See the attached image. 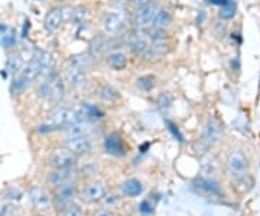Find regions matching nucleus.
Segmentation results:
<instances>
[{
  "label": "nucleus",
  "instance_id": "1",
  "mask_svg": "<svg viewBox=\"0 0 260 216\" xmlns=\"http://www.w3.org/2000/svg\"><path fill=\"white\" fill-rule=\"evenodd\" d=\"M39 78H42L41 67L38 64L37 58L32 57L18 74L13 77V80L10 83V93L13 94V96L23 94L29 87L37 85L38 82H39Z\"/></svg>",
  "mask_w": 260,
  "mask_h": 216
},
{
  "label": "nucleus",
  "instance_id": "2",
  "mask_svg": "<svg viewBox=\"0 0 260 216\" xmlns=\"http://www.w3.org/2000/svg\"><path fill=\"white\" fill-rule=\"evenodd\" d=\"M103 35L107 38H117L126 31V20L117 12H107L102 18Z\"/></svg>",
  "mask_w": 260,
  "mask_h": 216
},
{
  "label": "nucleus",
  "instance_id": "3",
  "mask_svg": "<svg viewBox=\"0 0 260 216\" xmlns=\"http://www.w3.org/2000/svg\"><path fill=\"white\" fill-rule=\"evenodd\" d=\"M225 166L233 177L239 179L249 171V160L242 150H232L227 155Z\"/></svg>",
  "mask_w": 260,
  "mask_h": 216
},
{
  "label": "nucleus",
  "instance_id": "4",
  "mask_svg": "<svg viewBox=\"0 0 260 216\" xmlns=\"http://www.w3.org/2000/svg\"><path fill=\"white\" fill-rule=\"evenodd\" d=\"M158 9V0H156V2H152V3H148V5H143V6H139V8H135L133 18H132L133 25L138 29L150 28L152 20H153V16H155V13H156V10Z\"/></svg>",
  "mask_w": 260,
  "mask_h": 216
},
{
  "label": "nucleus",
  "instance_id": "5",
  "mask_svg": "<svg viewBox=\"0 0 260 216\" xmlns=\"http://www.w3.org/2000/svg\"><path fill=\"white\" fill-rule=\"evenodd\" d=\"M77 195H78V190L74 183H67L64 186L56 187L54 198H52V205L58 210H64L65 207L74 203Z\"/></svg>",
  "mask_w": 260,
  "mask_h": 216
},
{
  "label": "nucleus",
  "instance_id": "6",
  "mask_svg": "<svg viewBox=\"0 0 260 216\" xmlns=\"http://www.w3.org/2000/svg\"><path fill=\"white\" fill-rule=\"evenodd\" d=\"M28 196L34 209L41 212V213L48 212L52 206V198L48 195L47 190L41 186H30L28 188Z\"/></svg>",
  "mask_w": 260,
  "mask_h": 216
},
{
  "label": "nucleus",
  "instance_id": "7",
  "mask_svg": "<svg viewBox=\"0 0 260 216\" xmlns=\"http://www.w3.org/2000/svg\"><path fill=\"white\" fill-rule=\"evenodd\" d=\"M77 163H78V155L73 154L67 148L54 151L49 157V166L54 170L74 169L77 167Z\"/></svg>",
  "mask_w": 260,
  "mask_h": 216
},
{
  "label": "nucleus",
  "instance_id": "8",
  "mask_svg": "<svg viewBox=\"0 0 260 216\" xmlns=\"http://www.w3.org/2000/svg\"><path fill=\"white\" fill-rule=\"evenodd\" d=\"M223 123L220 122L218 119H215V118L208 119V122L205 123L204 131H203V138H201V141H203L205 147H213L215 144H218L223 140Z\"/></svg>",
  "mask_w": 260,
  "mask_h": 216
},
{
  "label": "nucleus",
  "instance_id": "9",
  "mask_svg": "<svg viewBox=\"0 0 260 216\" xmlns=\"http://www.w3.org/2000/svg\"><path fill=\"white\" fill-rule=\"evenodd\" d=\"M93 140L85 133V135H77V137H68L64 142V148L71 151L75 155H84L88 154L93 150Z\"/></svg>",
  "mask_w": 260,
  "mask_h": 216
},
{
  "label": "nucleus",
  "instance_id": "10",
  "mask_svg": "<svg viewBox=\"0 0 260 216\" xmlns=\"http://www.w3.org/2000/svg\"><path fill=\"white\" fill-rule=\"evenodd\" d=\"M62 80H64L67 89H71V90H77L80 87H83L85 80H87V71L80 68V67L73 66V64H68L65 67L64 73H62Z\"/></svg>",
  "mask_w": 260,
  "mask_h": 216
},
{
  "label": "nucleus",
  "instance_id": "11",
  "mask_svg": "<svg viewBox=\"0 0 260 216\" xmlns=\"http://www.w3.org/2000/svg\"><path fill=\"white\" fill-rule=\"evenodd\" d=\"M65 20V10L61 6H52L47 10L45 16H44V29L48 34H55L58 29L62 26Z\"/></svg>",
  "mask_w": 260,
  "mask_h": 216
},
{
  "label": "nucleus",
  "instance_id": "12",
  "mask_svg": "<svg viewBox=\"0 0 260 216\" xmlns=\"http://www.w3.org/2000/svg\"><path fill=\"white\" fill-rule=\"evenodd\" d=\"M103 147H104V152L113 157H123L126 154V142L119 132L109 133L103 141Z\"/></svg>",
  "mask_w": 260,
  "mask_h": 216
},
{
  "label": "nucleus",
  "instance_id": "13",
  "mask_svg": "<svg viewBox=\"0 0 260 216\" xmlns=\"http://www.w3.org/2000/svg\"><path fill=\"white\" fill-rule=\"evenodd\" d=\"M195 192L203 195L205 198H221V188L217 181L208 177H197L192 183Z\"/></svg>",
  "mask_w": 260,
  "mask_h": 216
},
{
  "label": "nucleus",
  "instance_id": "14",
  "mask_svg": "<svg viewBox=\"0 0 260 216\" xmlns=\"http://www.w3.org/2000/svg\"><path fill=\"white\" fill-rule=\"evenodd\" d=\"M104 64L112 71H124L129 66V57L123 51L113 49L104 56Z\"/></svg>",
  "mask_w": 260,
  "mask_h": 216
},
{
  "label": "nucleus",
  "instance_id": "15",
  "mask_svg": "<svg viewBox=\"0 0 260 216\" xmlns=\"http://www.w3.org/2000/svg\"><path fill=\"white\" fill-rule=\"evenodd\" d=\"M77 177V169H65V170H54L48 176V183L52 187H59L67 183H73V180Z\"/></svg>",
  "mask_w": 260,
  "mask_h": 216
},
{
  "label": "nucleus",
  "instance_id": "16",
  "mask_svg": "<svg viewBox=\"0 0 260 216\" xmlns=\"http://www.w3.org/2000/svg\"><path fill=\"white\" fill-rule=\"evenodd\" d=\"M97 96L103 103L114 104L121 100V92L110 83H102L97 89Z\"/></svg>",
  "mask_w": 260,
  "mask_h": 216
},
{
  "label": "nucleus",
  "instance_id": "17",
  "mask_svg": "<svg viewBox=\"0 0 260 216\" xmlns=\"http://www.w3.org/2000/svg\"><path fill=\"white\" fill-rule=\"evenodd\" d=\"M174 23V13L172 10L167 8V6H159V9L156 10L152 25L150 28L153 29H169Z\"/></svg>",
  "mask_w": 260,
  "mask_h": 216
},
{
  "label": "nucleus",
  "instance_id": "18",
  "mask_svg": "<svg viewBox=\"0 0 260 216\" xmlns=\"http://www.w3.org/2000/svg\"><path fill=\"white\" fill-rule=\"evenodd\" d=\"M35 58H37L38 64L41 67V73H42V77H48L49 74L55 73L56 70V58L51 52L48 51H38L35 54Z\"/></svg>",
  "mask_w": 260,
  "mask_h": 216
},
{
  "label": "nucleus",
  "instance_id": "19",
  "mask_svg": "<svg viewBox=\"0 0 260 216\" xmlns=\"http://www.w3.org/2000/svg\"><path fill=\"white\" fill-rule=\"evenodd\" d=\"M107 193V188L104 186V183L100 181H93L90 184H87V187L83 190V200L91 203V202H99L102 200Z\"/></svg>",
  "mask_w": 260,
  "mask_h": 216
},
{
  "label": "nucleus",
  "instance_id": "20",
  "mask_svg": "<svg viewBox=\"0 0 260 216\" xmlns=\"http://www.w3.org/2000/svg\"><path fill=\"white\" fill-rule=\"evenodd\" d=\"M135 86L140 93H152L158 86V77L155 74H142L135 80Z\"/></svg>",
  "mask_w": 260,
  "mask_h": 216
},
{
  "label": "nucleus",
  "instance_id": "21",
  "mask_svg": "<svg viewBox=\"0 0 260 216\" xmlns=\"http://www.w3.org/2000/svg\"><path fill=\"white\" fill-rule=\"evenodd\" d=\"M121 192L127 198H139L143 193V184L138 179H129L121 184Z\"/></svg>",
  "mask_w": 260,
  "mask_h": 216
},
{
  "label": "nucleus",
  "instance_id": "22",
  "mask_svg": "<svg viewBox=\"0 0 260 216\" xmlns=\"http://www.w3.org/2000/svg\"><path fill=\"white\" fill-rule=\"evenodd\" d=\"M23 57L20 52H16V51H13V52H10L9 56H8V61H6V70L9 71L10 74L15 75L18 74L19 71L23 68Z\"/></svg>",
  "mask_w": 260,
  "mask_h": 216
},
{
  "label": "nucleus",
  "instance_id": "23",
  "mask_svg": "<svg viewBox=\"0 0 260 216\" xmlns=\"http://www.w3.org/2000/svg\"><path fill=\"white\" fill-rule=\"evenodd\" d=\"M94 60H95V56H91L88 52H81V54H77V56L71 57L70 64L80 67V68H83V70L87 71L90 67L93 66Z\"/></svg>",
  "mask_w": 260,
  "mask_h": 216
},
{
  "label": "nucleus",
  "instance_id": "24",
  "mask_svg": "<svg viewBox=\"0 0 260 216\" xmlns=\"http://www.w3.org/2000/svg\"><path fill=\"white\" fill-rule=\"evenodd\" d=\"M80 113L83 115L85 121H99V119H102L103 116H104V113L97 106L90 103H83Z\"/></svg>",
  "mask_w": 260,
  "mask_h": 216
},
{
  "label": "nucleus",
  "instance_id": "25",
  "mask_svg": "<svg viewBox=\"0 0 260 216\" xmlns=\"http://www.w3.org/2000/svg\"><path fill=\"white\" fill-rule=\"evenodd\" d=\"M201 169L207 174H215L218 171V161L214 157L213 154H205L201 158Z\"/></svg>",
  "mask_w": 260,
  "mask_h": 216
},
{
  "label": "nucleus",
  "instance_id": "26",
  "mask_svg": "<svg viewBox=\"0 0 260 216\" xmlns=\"http://www.w3.org/2000/svg\"><path fill=\"white\" fill-rule=\"evenodd\" d=\"M234 15H236V3H234V0H227L223 6H220V13H218L220 19L230 20V19L234 18Z\"/></svg>",
  "mask_w": 260,
  "mask_h": 216
},
{
  "label": "nucleus",
  "instance_id": "27",
  "mask_svg": "<svg viewBox=\"0 0 260 216\" xmlns=\"http://www.w3.org/2000/svg\"><path fill=\"white\" fill-rule=\"evenodd\" d=\"M156 104H158L159 109L162 111H168L172 107L174 104V96L169 93V92H160L156 96Z\"/></svg>",
  "mask_w": 260,
  "mask_h": 216
},
{
  "label": "nucleus",
  "instance_id": "28",
  "mask_svg": "<svg viewBox=\"0 0 260 216\" xmlns=\"http://www.w3.org/2000/svg\"><path fill=\"white\" fill-rule=\"evenodd\" d=\"M61 216H83V209L77 203H71L64 210H61Z\"/></svg>",
  "mask_w": 260,
  "mask_h": 216
},
{
  "label": "nucleus",
  "instance_id": "29",
  "mask_svg": "<svg viewBox=\"0 0 260 216\" xmlns=\"http://www.w3.org/2000/svg\"><path fill=\"white\" fill-rule=\"evenodd\" d=\"M153 205L149 202L148 199H145V200H142L139 205V212L142 215H152L153 213Z\"/></svg>",
  "mask_w": 260,
  "mask_h": 216
},
{
  "label": "nucleus",
  "instance_id": "30",
  "mask_svg": "<svg viewBox=\"0 0 260 216\" xmlns=\"http://www.w3.org/2000/svg\"><path fill=\"white\" fill-rule=\"evenodd\" d=\"M20 198H22V193L15 187H10L6 193V199H10V200H19Z\"/></svg>",
  "mask_w": 260,
  "mask_h": 216
},
{
  "label": "nucleus",
  "instance_id": "31",
  "mask_svg": "<svg viewBox=\"0 0 260 216\" xmlns=\"http://www.w3.org/2000/svg\"><path fill=\"white\" fill-rule=\"evenodd\" d=\"M152 2H156V0H129V3L133 8H139V6L148 5V3H152Z\"/></svg>",
  "mask_w": 260,
  "mask_h": 216
},
{
  "label": "nucleus",
  "instance_id": "32",
  "mask_svg": "<svg viewBox=\"0 0 260 216\" xmlns=\"http://www.w3.org/2000/svg\"><path fill=\"white\" fill-rule=\"evenodd\" d=\"M94 216H113V213L110 210H107V209H100V210H97Z\"/></svg>",
  "mask_w": 260,
  "mask_h": 216
}]
</instances>
